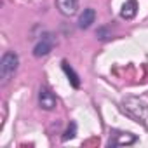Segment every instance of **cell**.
I'll return each mask as SVG.
<instances>
[{
    "instance_id": "1",
    "label": "cell",
    "mask_w": 148,
    "mask_h": 148,
    "mask_svg": "<svg viewBox=\"0 0 148 148\" xmlns=\"http://www.w3.org/2000/svg\"><path fill=\"white\" fill-rule=\"evenodd\" d=\"M120 112L125 117H129L131 120L141 124L148 131V103H145L139 98L127 96L120 101Z\"/></svg>"
},
{
    "instance_id": "2",
    "label": "cell",
    "mask_w": 148,
    "mask_h": 148,
    "mask_svg": "<svg viewBox=\"0 0 148 148\" xmlns=\"http://www.w3.org/2000/svg\"><path fill=\"white\" fill-rule=\"evenodd\" d=\"M19 64V56L14 51H7L2 56V61H0V77H2V82L7 84L11 80V77L16 73Z\"/></svg>"
},
{
    "instance_id": "3",
    "label": "cell",
    "mask_w": 148,
    "mask_h": 148,
    "mask_svg": "<svg viewBox=\"0 0 148 148\" xmlns=\"http://www.w3.org/2000/svg\"><path fill=\"white\" fill-rule=\"evenodd\" d=\"M54 45H56V37L51 32H44L33 45V56L35 58H44L54 49Z\"/></svg>"
},
{
    "instance_id": "4",
    "label": "cell",
    "mask_w": 148,
    "mask_h": 148,
    "mask_svg": "<svg viewBox=\"0 0 148 148\" xmlns=\"http://www.w3.org/2000/svg\"><path fill=\"white\" fill-rule=\"evenodd\" d=\"M138 141V136L132 132H125V131H112L110 139H108V146L115 148V146H129L134 145Z\"/></svg>"
},
{
    "instance_id": "5",
    "label": "cell",
    "mask_w": 148,
    "mask_h": 148,
    "mask_svg": "<svg viewBox=\"0 0 148 148\" xmlns=\"http://www.w3.org/2000/svg\"><path fill=\"white\" fill-rule=\"evenodd\" d=\"M38 106L45 112H52L58 106V98L47 86H42L38 89Z\"/></svg>"
},
{
    "instance_id": "6",
    "label": "cell",
    "mask_w": 148,
    "mask_h": 148,
    "mask_svg": "<svg viewBox=\"0 0 148 148\" xmlns=\"http://www.w3.org/2000/svg\"><path fill=\"white\" fill-rule=\"evenodd\" d=\"M56 5L63 16H75L79 11V0H56Z\"/></svg>"
},
{
    "instance_id": "7",
    "label": "cell",
    "mask_w": 148,
    "mask_h": 148,
    "mask_svg": "<svg viewBox=\"0 0 148 148\" xmlns=\"http://www.w3.org/2000/svg\"><path fill=\"white\" fill-rule=\"evenodd\" d=\"M94 21H96V11L91 9V7H87V9H84V11L80 12L79 21H77V26H79L80 30H87V28H91V25H92Z\"/></svg>"
},
{
    "instance_id": "8",
    "label": "cell",
    "mask_w": 148,
    "mask_h": 148,
    "mask_svg": "<svg viewBox=\"0 0 148 148\" xmlns=\"http://www.w3.org/2000/svg\"><path fill=\"white\" fill-rule=\"evenodd\" d=\"M136 14H138V2H136V0H127V2L122 5V9H120V18L129 21Z\"/></svg>"
},
{
    "instance_id": "9",
    "label": "cell",
    "mask_w": 148,
    "mask_h": 148,
    "mask_svg": "<svg viewBox=\"0 0 148 148\" xmlns=\"http://www.w3.org/2000/svg\"><path fill=\"white\" fill-rule=\"evenodd\" d=\"M61 66H63V71L66 73V77H68V80H70L71 87L79 89V87H80V77H79V73H77L75 70H73V68L68 64V61H63V63H61Z\"/></svg>"
},
{
    "instance_id": "10",
    "label": "cell",
    "mask_w": 148,
    "mask_h": 148,
    "mask_svg": "<svg viewBox=\"0 0 148 148\" xmlns=\"http://www.w3.org/2000/svg\"><path fill=\"white\" fill-rule=\"evenodd\" d=\"M75 134H77V124H75V122H70V125H68V127H66V131L63 132L61 139H63V141L73 139V138H75Z\"/></svg>"
},
{
    "instance_id": "11",
    "label": "cell",
    "mask_w": 148,
    "mask_h": 148,
    "mask_svg": "<svg viewBox=\"0 0 148 148\" xmlns=\"http://www.w3.org/2000/svg\"><path fill=\"white\" fill-rule=\"evenodd\" d=\"M96 35H98V38H99V40H106L108 37H112V35L108 33V28H99Z\"/></svg>"
}]
</instances>
